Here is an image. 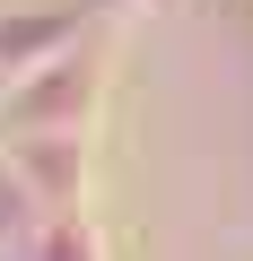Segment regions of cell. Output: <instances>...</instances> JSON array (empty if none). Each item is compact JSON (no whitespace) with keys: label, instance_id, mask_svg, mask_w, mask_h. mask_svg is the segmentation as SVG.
Masks as SVG:
<instances>
[{"label":"cell","instance_id":"6da1fadb","mask_svg":"<svg viewBox=\"0 0 253 261\" xmlns=\"http://www.w3.org/2000/svg\"><path fill=\"white\" fill-rule=\"evenodd\" d=\"M96 27V9L87 0H61V9H18V18H0V113H9V96L53 61V53H70L79 35Z\"/></svg>","mask_w":253,"mask_h":261},{"label":"cell","instance_id":"7a4b0ae2","mask_svg":"<svg viewBox=\"0 0 253 261\" xmlns=\"http://www.w3.org/2000/svg\"><path fill=\"white\" fill-rule=\"evenodd\" d=\"M35 261H105V235L87 226V209H61V218L44 226V244H35Z\"/></svg>","mask_w":253,"mask_h":261},{"label":"cell","instance_id":"3957f363","mask_svg":"<svg viewBox=\"0 0 253 261\" xmlns=\"http://www.w3.org/2000/svg\"><path fill=\"white\" fill-rule=\"evenodd\" d=\"M87 9H96V18H113V9H131V0H87Z\"/></svg>","mask_w":253,"mask_h":261}]
</instances>
